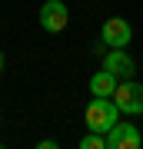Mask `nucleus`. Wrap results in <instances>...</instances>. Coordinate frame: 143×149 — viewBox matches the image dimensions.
Returning a JSON list of instances; mask_svg holds the SVG:
<instances>
[{
    "label": "nucleus",
    "instance_id": "20e7f679",
    "mask_svg": "<svg viewBox=\"0 0 143 149\" xmlns=\"http://www.w3.org/2000/svg\"><path fill=\"white\" fill-rule=\"evenodd\" d=\"M100 40L106 43V47H113V50H123L133 40V27L123 20V17H110V20L103 23V30H100Z\"/></svg>",
    "mask_w": 143,
    "mask_h": 149
},
{
    "label": "nucleus",
    "instance_id": "1a4fd4ad",
    "mask_svg": "<svg viewBox=\"0 0 143 149\" xmlns=\"http://www.w3.org/2000/svg\"><path fill=\"white\" fill-rule=\"evenodd\" d=\"M0 73H4V53H0Z\"/></svg>",
    "mask_w": 143,
    "mask_h": 149
},
{
    "label": "nucleus",
    "instance_id": "7ed1b4c3",
    "mask_svg": "<svg viewBox=\"0 0 143 149\" xmlns=\"http://www.w3.org/2000/svg\"><path fill=\"white\" fill-rule=\"evenodd\" d=\"M37 17H40V27L47 33H60V30H67V23H70V10H67L63 0H47Z\"/></svg>",
    "mask_w": 143,
    "mask_h": 149
},
{
    "label": "nucleus",
    "instance_id": "f03ea898",
    "mask_svg": "<svg viewBox=\"0 0 143 149\" xmlns=\"http://www.w3.org/2000/svg\"><path fill=\"white\" fill-rule=\"evenodd\" d=\"M113 103H117L120 113H130V116L143 113V83H133V80L117 83V90H113Z\"/></svg>",
    "mask_w": 143,
    "mask_h": 149
},
{
    "label": "nucleus",
    "instance_id": "39448f33",
    "mask_svg": "<svg viewBox=\"0 0 143 149\" xmlns=\"http://www.w3.org/2000/svg\"><path fill=\"white\" fill-rule=\"evenodd\" d=\"M106 149H140V129L133 123H117L106 133Z\"/></svg>",
    "mask_w": 143,
    "mask_h": 149
},
{
    "label": "nucleus",
    "instance_id": "6e6552de",
    "mask_svg": "<svg viewBox=\"0 0 143 149\" xmlns=\"http://www.w3.org/2000/svg\"><path fill=\"white\" fill-rule=\"evenodd\" d=\"M80 149H106V136L103 133H87L80 139Z\"/></svg>",
    "mask_w": 143,
    "mask_h": 149
},
{
    "label": "nucleus",
    "instance_id": "0eeeda50",
    "mask_svg": "<svg viewBox=\"0 0 143 149\" xmlns=\"http://www.w3.org/2000/svg\"><path fill=\"white\" fill-rule=\"evenodd\" d=\"M117 83H120V80L110 73V70H100V73L90 76V93H93V96H113Z\"/></svg>",
    "mask_w": 143,
    "mask_h": 149
},
{
    "label": "nucleus",
    "instance_id": "423d86ee",
    "mask_svg": "<svg viewBox=\"0 0 143 149\" xmlns=\"http://www.w3.org/2000/svg\"><path fill=\"white\" fill-rule=\"evenodd\" d=\"M103 70H110L117 80H133L137 76V63H133V56H127L123 50H110L103 60Z\"/></svg>",
    "mask_w": 143,
    "mask_h": 149
},
{
    "label": "nucleus",
    "instance_id": "f257e3e1",
    "mask_svg": "<svg viewBox=\"0 0 143 149\" xmlns=\"http://www.w3.org/2000/svg\"><path fill=\"white\" fill-rule=\"evenodd\" d=\"M83 123H87L90 133H103L106 136L120 123V109H117V103H113V96H93V100L87 103V109H83Z\"/></svg>",
    "mask_w": 143,
    "mask_h": 149
}]
</instances>
